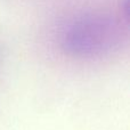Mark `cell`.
Segmentation results:
<instances>
[{
	"instance_id": "cell-1",
	"label": "cell",
	"mask_w": 130,
	"mask_h": 130,
	"mask_svg": "<svg viewBox=\"0 0 130 130\" xmlns=\"http://www.w3.org/2000/svg\"><path fill=\"white\" fill-rule=\"evenodd\" d=\"M119 36V27L110 17L88 16L69 25L62 42L65 50L71 54L91 57L111 50Z\"/></svg>"
}]
</instances>
